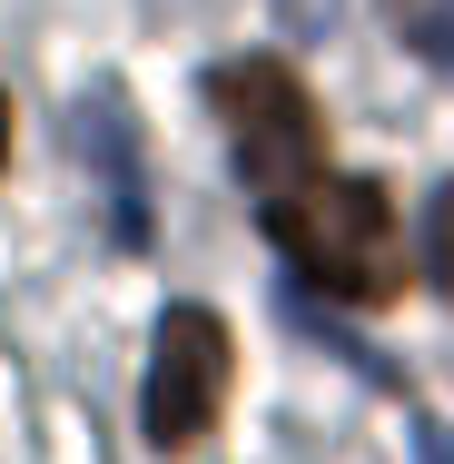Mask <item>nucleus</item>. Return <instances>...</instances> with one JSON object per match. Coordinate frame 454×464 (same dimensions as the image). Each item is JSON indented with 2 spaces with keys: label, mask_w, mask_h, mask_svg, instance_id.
<instances>
[{
  "label": "nucleus",
  "mask_w": 454,
  "mask_h": 464,
  "mask_svg": "<svg viewBox=\"0 0 454 464\" xmlns=\"http://www.w3.org/2000/svg\"><path fill=\"white\" fill-rule=\"evenodd\" d=\"M0 169H10V99H0Z\"/></svg>",
  "instance_id": "423d86ee"
},
{
  "label": "nucleus",
  "mask_w": 454,
  "mask_h": 464,
  "mask_svg": "<svg viewBox=\"0 0 454 464\" xmlns=\"http://www.w3.org/2000/svg\"><path fill=\"white\" fill-rule=\"evenodd\" d=\"M227 366H237L227 316L217 306H169L159 336H149V375H139V435L159 455L198 445L217 425V405H227Z\"/></svg>",
  "instance_id": "7ed1b4c3"
},
{
  "label": "nucleus",
  "mask_w": 454,
  "mask_h": 464,
  "mask_svg": "<svg viewBox=\"0 0 454 464\" xmlns=\"http://www.w3.org/2000/svg\"><path fill=\"white\" fill-rule=\"evenodd\" d=\"M267 237L286 247L296 277H316L326 296H346V306H385V296L405 286L395 208H385V188H375V179H336V169H316L306 188L267 198Z\"/></svg>",
  "instance_id": "f257e3e1"
},
{
  "label": "nucleus",
  "mask_w": 454,
  "mask_h": 464,
  "mask_svg": "<svg viewBox=\"0 0 454 464\" xmlns=\"http://www.w3.org/2000/svg\"><path fill=\"white\" fill-rule=\"evenodd\" d=\"M425 277H435V286L454 296V179L435 188V198H425Z\"/></svg>",
  "instance_id": "39448f33"
},
{
  "label": "nucleus",
  "mask_w": 454,
  "mask_h": 464,
  "mask_svg": "<svg viewBox=\"0 0 454 464\" xmlns=\"http://www.w3.org/2000/svg\"><path fill=\"white\" fill-rule=\"evenodd\" d=\"M70 139H80V159L109 179V218H119V237L139 247V237H149V208H139V129H129V99L109 90V80H90V99H70Z\"/></svg>",
  "instance_id": "20e7f679"
},
{
  "label": "nucleus",
  "mask_w": 454,
  "mask_h": 464,
  "mask_svg": "<svg viewBox=\"0 0 454 464\" xmlns=\"http://www.w3.org/2000/svg\"><path fill=\"white\" fill-rule=\"evenodd\" d=\"M208 99H217V119H227L237 179L257 188V208L326 169V119H316V99H306V80H296L286 60H217V70H208Z\"/></svg>",
  "instance_id": "f03ea898"
}]
</instances>
